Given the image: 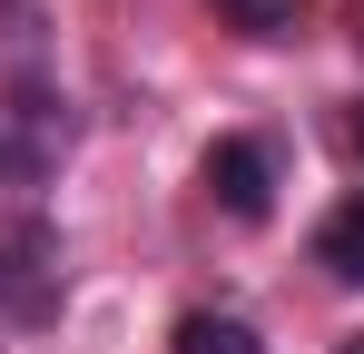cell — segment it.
I'll return each instance as SVG.
<instances>
[{"label": "cell", "mask_w": 364, "mask_h": 354, "mask_svg": "<svg viewBox=\"0 0 364 354\" xmlns=\"http://www.w3.org/2000/svg\"><path fill=\"white\" fill-rule=\"evenodd\" d=\"M69 138H79V118H69L60 89H40V79L0 89V187H40V177H60Z\"/></svg>", "instance_id": "obj_1"}, {"label": "cell", "mask_w": 364, "mask_h": 354, "mask_svg": "<svg viewBox=\"0 0 364 354\" xmlns=\"http://www.w3.org/2000/svg\"><path fill=\"white\" fill-rule=\"evenodd\" d=\"M0 315H20V325L60 315V227L50 217H0Z\"/></svg>", "instance_id": "obj_2"}, {"label": "cell", "mask_w": 364, "mask_h": 354, "mask_svg": "<svg viewBox=\"0 0 364 354\" xmlns=\"http://www.w3.org/2000/svg\"><path fill=\"white\" fill-rule=\"evenodd\" d=\"M207 197H217L237 227L276 217V148H266V138H217V148H207Z\"/></svg>", "instance_id": "obj_3"}, {"label": "cell", "mask_w": 364, "mask_h": 354, "mask_svg": "<svg viewBox=\"0 0 364 354\" xmlns=\"http://www.w3.org/2000/svg\"><path fill=\"white\" fill-rule=\"evenodd\" d=\"M315 266H325L335 286H364V187L325 217V227H315Z\"/></svg>", "instance_id": "obj_4"}, {"label": "cell", "mask_w": 364, "mask_h": 354, "mask_svg": "<svg viewBox=\"0 0 364 354\" xmlns=\"http://www.w3.org/2000/svg\"><path fill=\"white\" fill-rule=\"evenodd\" d=\"M178 354H266L256 345V325L246 315H217V305H197V315H178V335H168Z\"/></svg>", "instance_id": "obj_5"}, {"label": "cell", "mask_w": 364, "mask_h": 354, "mask_svg": "<svg viewBox=\"0 0 364 354\" xmlns=\"http://www.w3.org/2000/svg\"><path fill=\"white\" fill-rule=\"evenodd\" d=\"M217 10L237 20L246 40H286V30H296V0H217Z\"/></svg>", "instance_id": "obj_6"}, {"label": "cell", "mask_w": 364, "mask_h": 354, "mask_svg": "<svg viewBox=\"0 0 364 354\" xmlns=\"http://www.w3.org/2000/svg\"><path fill=\"white\" fill-rule=\"evenodd\" d=\"M345 148H355V158H364V109H355V118H345Z\"/></svg>", "instance_id": "obj_7"}, {"label": "cell", "mask_w": 364, "mask_h": 354, "mask_svg": "<svg viewBox=\"0 0 364 354\" xmlns=\"http://www.w3.org/2000/svg\"><path fill=\"white\" fill-rule=\"evenodd\" d=\"M335 354H364V335H345V345H335Z\"/></svg>", "instance_id": "obj_8"}]
</instances>
